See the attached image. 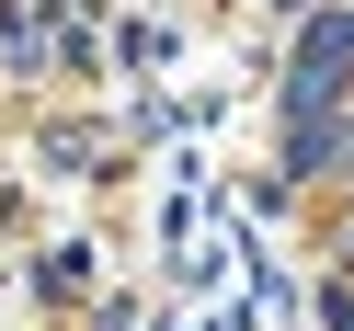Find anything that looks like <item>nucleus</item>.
<instances>
[{"label": "nucleus", "mask_w": 354, "mask_h": 331, "mask_svg": "<svg viewBox=\"0 0 354 331\" xmlns=\"http://www.w3.org/2000/svg\"><path fill=\"white\" fill-rule=\"evenodd\" d=\"M343 171H354V115H343Z\"/></svg>", "instance_id": "39448f33"}, {"label": "nucleus", "mask_w": 354, "mask_h": 331, "mask_svg": "<svg viewBox=\"0 0 354 331\" xmlns=\"http://www.w3.org/2000/svg\"><path fill=\"white\" fill-rule=\"evenodd\" d=\"M320 331H354V274H331V285H320Z\"/></svg>", "instance_id": "20e7f679"}, {"label": "nucleus", "mask_w": 354, "mask_h": 331, "mask_svg": "<svg viewBox=\"0 0 354 331\" xmlns=\"http://www.w3.org/2000/svg\"><path fill=\"white\" fill-rule=\"evenodd\" d=\"M69 285H92V252H80V240H69V252H46V297H69Z\"/></svg>", "instance_id": "7ed1b4c3"}, {"label": "nucleus", "mask_w": 354, "mask_h": 331, "mask_svg": "<svg viewBox=\"0 0 354 331\" xmlns=\"http://www.w3.org/2000/svg\"><path fill=\"white\" fill-rule=\"evenodd\" d=\"M343 69H354V0L297 35V57H286V115H297V103H343Z\"/></svg>", "instance_id": "f257e3e1"}, {"label": "nucleus", "mask_w": 354, "mask_h": 331, "mask_svg": "<svg viewBox=\"0 0 354 331\" xmlns=\"http://www.w3.org/2000/svg\"><path fill=\"white\" fill-rule=\"evenodd\" d=\"M286 171H343V126H331V103H297V115H286Z\"/></svg>", "instance_id": "f03ea898"}]
</instances>
